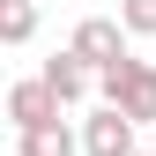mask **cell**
I'll use <instances>...</instances> for the list:
<instances>
[{"mask_svg":"<svg viewBox=\"0 0 156 156\" xmlns=\"http://www.w3.org/2000/svg\"><path fill=\"white\" fill-rule=\"evenodd\" d=\"M97 89H104V104H119L134 126H156V67L149 60H119L97 74Z\"/></svg>","mask_w":156,"mask_h":156,"instance_id":"cell-1","label":"cell"},{"mask_svg":"<svg viewBox=\"0 0 156 156\" xmlns=\"http://www.w3.org/2000/svg\"><path fill=\"white\" fill-rule=\"evenodd\" d=\"M126 23H112V15H89V23H74V52H82V60L97 67V74H104V67H119V60H134V52H126Z\"/></svg>","mask_w":156,"mask_h":156,"instance_id":"cell-2","label":"cell"},{"mask_svg":"<svg viewBox=\"0 0 156 156\" xmlns=\"http://www.w3.org/2000/svg\"><path fill=\"white\" fill-rule=\"evenodd\" d=\"M82 156H134V119L119 104H97L82 119Z\"/></svg>","mask_w":156,"mask_h":156,"instance_id":"cell-3","label":"cell"},{"mask_svg":"<svg viewBox=\"0 0 156 156\" xmlns=\"http://www.w3.org/2000/svg\"><path fill=\"white\" fill-rule=\"evenodd\" d=\"M60 89H52L45 82V74H37V82H15L8 89V119H15V134H30V126H52V119H60Z\"/></svg>","mask_w":156,"mask_h":156,"instance_id":"cell-4","label":"cell"},{"mask_svg":"<svg viewBox=\"0 0 156 156\" xmlns=\"http://www.w3.org/2000/svg\"><path fill=\"white\" fill-rule=\"evenodd\" d=\"M45 82L52 89H60V104H89V89H97V67L82 60V52H52V60H45Z\"/></svg>","mask_w":156,"mask_h":156,"instance_id":"cell-5","label":"cell"},{"mask_svg":"<svg viewBox=\"0 0 156 156\" xmlns=\"http://www.w3.org/2000/svg\"><path fill=\"white\" fill-rule=\"evenodd\" d=\"M15 156H82V134H67V119L30 126V134H15Z\"/></svg>","mask_w":156,"mask_h":156,"instance_id":"cell-6","label":"cell"},{"mask_svg":"<svg viewBox=\"0 0 156 156\" xmlns=\"http://www.w3.org/2000/svg\"><path fill=\"white\" fill-rule=\"evenodd\" d=\"M37 37V0H0V45H30Z\"/></svg>","mask_w":156,"mask_h":156,"instance_id":"cell-7","label":"cell"},{"mask_svg":"<svg viewBox=\"0 0 156 156\" xmlns=\"http://www.w3.org/2000/svg\"><path fill=\"white\" fill-rule=\"evenodd\" d=\"M119 23L134 37H156V0H119Z\"/></svg>","mask_w":156,"mask_h":156,"instance_id":"cell-8","label":"cell"},{"mask_svg":"<svg viewBox=\"0 0 156 156\" xmlns=\"http://www.w3.org/2000/svg\"><path fill=\"white\" fill-rule=\"evenodd\" d=\"M134 156H156V149H134Z\"/></svg>","mask_w":156,"mask_h":156,"instance_id":"cell-9","label":"cell"}]
</instances>
